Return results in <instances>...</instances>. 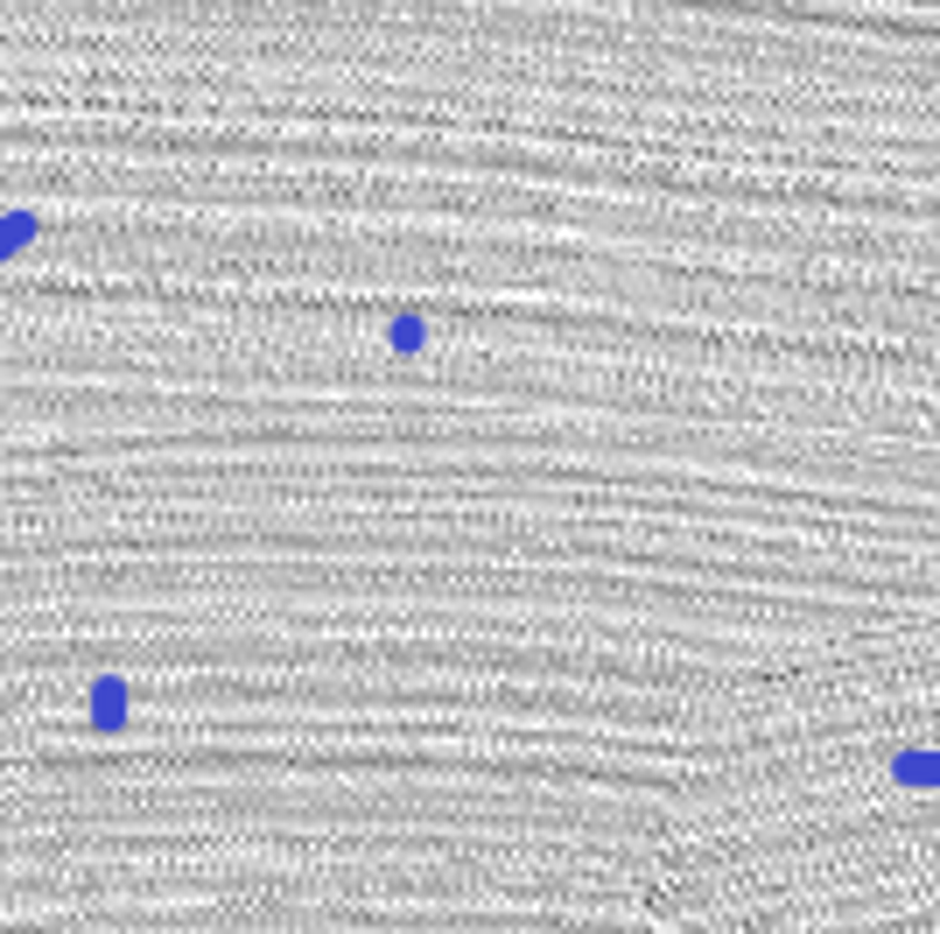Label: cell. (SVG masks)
Masks as SVG:
<instances>
[{"label": "cell", "mask_w": 940, "mask_h": 934, "mask_svg": "<svg viewBox=\"0 0 940 934\" xmlns=\"http://www.w3.org/2000/svg\"><path fill=\"white\" fill-rule=\"evenodd\" d=\"M892 780H898V788H940V752H933V745H906V752H892Z\"/></svg>", "instance_id": "obj_1"}]
</instances>
